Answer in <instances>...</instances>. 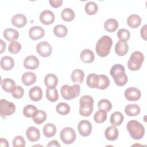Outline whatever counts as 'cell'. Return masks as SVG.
Returning <instances> with one entry per match:
<instances>
[{"instance_id": "36", "label": "cell", "mask_w": 147, "mask_h": 147, "mask_svg": "<svg viewBox=\"0 0 147 147\" xmlns=\"http://www.w3.org/2000/svg\"><path fill=\"white\" fill-rule=\"evenodd\" d=\"M68 33V29L67 27L63 25H57L53 28V33L58 37H64Z\"/></svg>"}, {"instance_id": "39", "label": "cell", "mask_w": 147, "mask_h": 147, "mask_svg": "<svg viewBox=\"0 0 147 147\" xmlns=\"http://www.w3.org/2000/svg\"><path fill=\"white\" fill-rule=\"evenodd\" d=\"M99 75V83L96 88L100 90H105L107 88L110 84V80L109 78L105 75Z\"/></svg>"}, {"instance_id": "21", "label": "cell", "mask_w": 147, "mask_h": 147, "mask_svg": "<svg viewBox=\"0 0 147 147\" xmlns=\"http://www.w3.org/2000/svg\"><path fill=\"white\" fill-rule=\"evenodd\" d=\"M44 82L47 88H55L58 84V78L53 74H48L44 77Z\"/></svg>"}, {"instance_id": "37", "label": "cell", "mask_w": 147, "mask_h": 147, "mask_svg": "<svg viewBox=\"0 0 147 147\" xmlns=\"http://www.w3.org/2000/svg\"><path fill=\"white\" fill-rule=\"evenodd\" d=\"M70 107L68 104L64 102L58 103L56 107V110L60 115H67L70 112Z\"/></svg>"}, {"instance_id": "20", "label": "cell", "mask_w": 147, "mask_h": 147, "mask_svg": "<svg viewBox=\"0 0 147 147\" xmlns=\"http://www.w3.org/2000/svg\"><path fill=\"white\" fill-rule=\"evenodd\" d=\"M118 130L116 126H110L107 127L105 131V136L107 140L109 141H114L118 137Z\"/></svg>"}, {"instance_id": "32", "label": "cell", "mask_w": 147, "mask_h": 147, "mask_svg": "<svg viewBox=\"0 0 147 147\" xmlns=\"http://www.w3.org/2000/svg\"><path fill=\"white\" fill-rule=\"evenodd\" d=\"M84 72L80 69H76L74 70L71 75V78L73 82L82 83L84 78Z\"/></svg>"}, {"instance_id": "34", "label": "cell", "mask_w": 147, "mask_h": 147, "mask_svg": "<svg viewBox=\"0 0 147 147\" xmlns=\"http://www.w3.org/2000/svg\"><path fill=\"white\" fill-rule=\"evenodd\" d=\"M46 98L48 100L52 102H56L59 99L57 90L55 88H47L45 92Z\"/></svg>"}, {"instance_id": "23", "label": "cell", "mask_w": 147, "mask_h": 147, "mask_svg": "<svg viewBox=\"0 0 147 147\" xmlns=\"http://www.w3.org/2000/svg\"><path fill=\"white\" fill-rule=\"evenodd\" d=\"M80 57L83 62L85 63H91L94 60L95 56L94 52L91 50L85 49L81 52Z\"/></svg>"}, {"instance_id": "7", "label": "cell", "mask_w": 147, "mask_h": 147, "mask_svg": "<svg viewBox=\"0 0 147 147\" xmlns=\"http://www.w3.org/2000/svg\"><path fill=\"white\" fill-rule=\"evenodd\" d=\"M60 137L62 142L65 144H71L76 140V135L75 130L71 127L63 128L60 134Z\"/></svg>"}, {"instance_id": "42", "label": "cell", "mask_w": 147, "mask_h": 147, "mask_svg": "<svg viewBox=\"0 0 147 147\" xmlns=\"http://www.w3.org/2000/svg\"><path fill=\"white\" fill-rule=\"evenodd\" d=\"M37 110V107L33 105H28L24 107L23 109V114L28 118L32 117L34 113Z\"/></svg>"}, {"instance_id": "47", "label": "cell", "mask_w": 147, "mask_h": 147, "mask_svg": "<svg viewBox=\"0 0 147 147\" xmlns=\"http://www.w3.org/2000/svg\"><path fill=\"white\" fill-rule=\"evenodd\" d=\"M49 3L51 6L55 8H57L61 6L63 3V1L62 0H49Z\"/></svg>"}, {"instance_id": "19", "label": "cell", "mask_w": 147, "mask_h": 147, "mask_svg": "<svg viewBox=\"0 0 147 147\" xmlns=\"http://www.w3.org/2000/svg\"><path fill=\"white\" fill-rule=\"evenodd\" d=\"M29 96L33 101H39L42 98V91L41 88L38 86H34L31 88L29 91Z\"/></svg>"}, {"instance_id": "1", "label": "cell", "mask_w": 147, "mask_h": 147, "mask_svg": "<svg viewBox=\"0 0 147 147\" xmlns=\"http://www.w3.org/2000/svg\"><path fill=\"white\" fill-rule=\"evenodd\" d=\"M110 73L117 86H123L126 84L128 78L125 74V67L122 65L114 64L110 69Z\"/></svg>"}, {"instance_id": "33", "label": "cell", "mask_w": 147, "mask_h": 147, "mask_svg": "<svg viewBox=\"0 0 147 147\" xmlns=\"http://www.w3.org/2000/svg\"><path fill=\"white\" fill-rule=\"evenodd\" d=\"M99 83V75L95 74H90L87 76L86 83L91 88H97Z\"/></svg>"}, {"instance_id": "9", "label": "cell", "mask_w": 147, "mask_h": 147, "mask_svg": "<svg viewBox=\"0 0 147 147\" xmlns=\"http://www.w3.org/2000/svg\"><path fill=\"white\" fill-rule=\"evenodd\" d=\"M36 49L37 52L43 57H49L52 52L51 45L45 41L38 42L36 45Z\"/></svg>"}, {"instance_id": "40", "label": "cell", "mask_w": 147, "mask_h": 147, "mask_svg": "<svg viewBox=\"0 0 147 147\" xmlns=\"http://www.w3.org/2000/svg\"><path fill=\"white\" fill-rule=\"evenodd\" d=\"M85 11L88 15H94L95 14L98 9V5L92 1L88 2L86 3L85 5Z\"/></svg>"}, {"instance_id": "38", "label": "cell", "mask_w": 147, "mask_h": 147, "mask_svg": "<svg viewBox=\"0 0 147 147\" xmlns=\"http://www.w3.org/2000/svg\"><path fill=\"white\" fill-rule=\"evenodd\" d=\"M107 117V112L103 110H99L94 115V119L97 123H101L104 122Z\"/></svg>"}, {"instance_id": "25", "label": "cell", "mask_w": 147, "mask_h": 147, "mask_svg": "<svg viewBox=\"0 0 147 147\" xmlns=\"http://www.w3.org/2000/svg\"><path fill=\"white\" fill-rule=\"evenodd\" d=\"M141 18L138 15L133 14L127 17V24L131 28H137L141 25Z\"/></svg>"}, {"instance_id": "24", "label": "cell", "mask_w": 147, "mask_h": 147, "mask_svg": "<svg viewBox=\"0 0 147 147\" xmlns=\"http://www.w3.org/2000/svg\"><path fill=\"white\" fill-rule=\"evenodd\" d=\"M125 111L126 114L128 116H137L140 113L141 109L137 104H129L126 106Z\"/></svg>"}, {"instance_id": "11", "label": "cell", "mask_w": 147, "mask_h": 147, "mask_svg": "<svg viewBox=\"0 0 147 147\" xmlns=\"http://www.w3.org/2000/svg\"><path fill=\"white\" fill-rule=\"evenodd\" d=\"M141 96V91L136 87H129L125 91V97L129 101H137Z\"/></svg>"}, {"instance_id": "27", "label": "cell", "mask_w": 147, "mask_h": 147, "mask_svg": "<svg viewBox=\"0 0 147 147\" xmlns=\"http://www.w3.org/2000/svg\"><path fill=\"white\" fill-rule=\"evenodd\" d=\"M1 86L2 89L6 92H11L15 88V82L10 78H5L1 81Z\"/></svg>"}, {"instance_id": "3", "label": "cell", "mask_w": 147, "mask_h": 147, "mask_svg": "<svg viewBox=\"0 0 147 147\" xmlns=\"http://www.w3.org/2000/svg\"><path fill=\"white\" fill-rule=\"evenodd\" d=\"M126 128L133 139L140 140L145 134L144 126L137 121L131 120L129 121L127 123Z\"/></svg>"}, {"instance_id": "12", "label": "cell", "mask_w": 147, "mask_h": 147, "mask_svg": "<svg viewBox=\"0 0 147 147\" xmlns=\"http://www.w3.org/2000/svg\"><path fill=\"white\" fill-rule=\"evenodd\" d=\"M39 18L42 24L48 25L52 24L54 22L55 17L52 11L49 10H44L40 13Z\"/></svg>"}, {"instance_id": "13", "label": "cell", "mask_w": 147, "mask_h": 147, "mask_svg": "<svg viewBox=\"0 0 147 147\" xmlns=\"http://www.w3.org/2000/svg\"><path fill=\"white\" fill-rule=\"evenodd\" d=\"M40 61L37 57L33 55H29L26 57L24 61V66L29 69H36L39 66Z\"/></svg>"}, {"instance_id": "45", "label": "cell", "mask_w": 147, "mask_h": 147, "mask_svg": "<svg viewBox=\"0 0 147 147\" xmlns=\"http://www.w3.org/2000/svg\"><path fill=\"white\" fill-rule=\"evenodd\" d=\"M11 93L13 98L16 99H21L24 96V90L21 86H17L15 87Z\"/></svg>"}, {"instance_id": "6", "label": "cell", "mask_w": 147, "mask_h": 147, "mask_svg": "<svg viewBox=\"0 0 147 147\" xmlns=\"http://www.w3.org/2000/svg\"><path fill=\"white\" fill-rule=\"evenodd\" d=\"M144 56L142 52L135 51L131 53L127 61V67L131 71H137L142 66Z\"/></svg>"}, {"instance_id": "17", "label": "cell", "mask_w": 147, "mask_h": 147, "mask_svg": "<svg viewBox=\"0 0 147 147\" xmlns=\"http://www.w3.org/2000/svg\"><path fill=\"white\" fill-rule=\"evenodd\" d=\"M26 136L30 141L35 142L40 139V132L37 127L30 126L27 129L26 131Z\"/></svg>"}, {"instance_id": "26", "label": "cell", "mask_w": 147, "mask_h": 147, "mask_svg": "<svg viewBox=\"0 0 147 147\" xmlns=\"http://www.w3.org/2000/svg\"><path fill=\"white\" fill-rule=\"evenodd\" d=\"M4 38L9 41H13L17 40L19 37V33L17 30L12 29V28H7L6 29L3 33Z\"/></svg>"}, {"instance_id": "30", "label": "cell", "mask_w": 147, "mask_h": 147, "mask_svg": "<svg viewBox=\"0 0 147 147\" xmlns=\"http://www.w3.org/2000/svg\"><path fill=\"white\" fill-rule=\"evenodd\" d=\"M32 119L35 123L40 125L46 120L47 114L43 110H37L32 116Z\"/></svg>"}, {"instance_id": "50", "label": "cell", "mask_w": 147, "mask_h": 147, "mask_svg": "<svg viewBox=\"0 0 147 147\" xmlns=\"http://www.w3.org/2000/svg\"><path fill=\"white\" fill-rule=\"evenodd\" d=\"M0 41H1V53H2L5 51L6 45V43L3 41L2 39H1Z\"/></svg>"}, {"instance_id": "44", "label": "cell", "mask_w": 147, "mask_h": 147, "mask_svg": "<svg viewBox=\"0 0 147 147\" xmlns=\"http://www.w3.org/2000/svg\"><path fill=\"white\" fill-rule=\"evenodd\" d=\"M117 37L120 40L126 41L130 38V33L126 29H121L117 32Z\"/></svg>"}, {"instance_id": "29", "label": "cell", "mask_w": 147, "mask_h": 147, "mask_svg": "<svg viewBox=\"0 0 147 147\" xmlns=\"http://www.w3.org/2000/svg\"><path fill=\"white\" fill-rule=\"evenodd\" d=\"M118 27V22L114 18H109L104 23L105 29L109 32H115Z\"/></svg>"}, {"instance_id": "18", "label": "cell", "mask_w": 147, "mask_h": 147, "mask_svg": "<svg viewBox=\"0 0 147 147\" xmlns=\"http://www.w3.org/2000/svg\"><path fill=\"white\" fill-rule=\"evenodd\" d=\"M36 75L32 72H26L22 74L21 80L23 84L26 86H29L33 84L36 81Z\"/></svg>"}, {"instance_id": "48", "label": "cell", "mask_w": 147, "mask_h": 147, "mask_svg": "<svg viewBox=\"0 0 147 147\" xmlns=\"http://www.w3.org/2000/svg\"><path fill=\"white\" fill-rule=\"evenodd\" d=\"M140 34L141 37L145 40H146V25H145L140 30Z\"/></svg>"}, {"instance_id": "46", "label": "cell", "mask_w": 147, "mask_h": 147, "mask_svg": "<svg viewBox=\"0 0 147 147\" xmlns=\"http://www.w3.org/2000/svg\"><path fill=\"white\" fill-rule=\"evenodd\" d=\"M13 146L14 147H25V141L21 136H17L13 140Z\"/></svg>"}, {"instance_id": "16", "label": "cell", "mask_w": 147, "mask_h": 147, "mask_svg": "<svg viewBox=\"0 0 147 147\" xmlns=\"http://www.w3.org/2000/svg\"><path fill=\"white\" fill-rule=\"evenodd\" d=\"M129 50V45L126 41L119 40L115 45V52L119 56L125 55Z\"/></svg>"}, {"instance_id": "22", "label": "cell", "mask_w": 147, "mask_h": 147, "mask_svg": "<svg viewBox=\"0 0 147 147\" xmlns=\"http://www.w3.org/2000/svg\"><path fill=\"white\" fill-rule=\"evenodd\" d=\"M1 67L6 71L11 69L14 66V61L13 59L9 56H5L1 58Z\"/></svg>"}, {"instance_id": "31", "label": "cell", "mask_w": 147, "mask_h": 147, "mask_svg": "<svg viewBox=\"0 0 147 147\" xmlns=\"http://www.w3.org/2000/svg\"><path fill=\"white\" fill-rule=\"evenodd\" d=\"M43 133L46 137H52L54 136L56 133V127L52 123H48L43 127Z\"/></svg>"}, {"instance_id": "14", "label": "cell", "mask_w": 147, "mask_h": 147, "mask_svg": "<svg viewBox=\"0 0 147 147\" xmlns=\"http://www.w3.org/2000/svg\"><path fill=\"white\" fill-rule=\"evenodd\" d=\"M44 34V29L40 26H33L29 30V36L33 40H37L42 38Z\"/></svg>"}, {"instance_id": "43", "label": "cell", "mask_w": 147, "mask_h": 147, "mask_svg": "<svg viewBox=\"0 0 147 147\" xmlns=\"http://www.w3.org/2000/svg\"><path fill=\"white\" fill-rule=\"evenodd\" d=\"M21 49V44L16 41H11L8 47L9 51L13 54L18 53Z\"/></svg>"}, {"instance_id": "10", "label": "cell", "mask_w": 147, "mask_h": 147, "mask_svg": "<svg viewBox=\"0 0 147 147\" xmlns=\"http://www.w3.org/2000/svg\"><path fill=\"white\" fill-rule=\"evenodd\" d=\"M92 125L87 120H82L78 125V130L79 134L83 137H87L92 131Z\"/></svg>"}, {"instance_id": "41", "label": "cell", "mask_w": 147, "mask_h": 147, "mask_svg": "<svg viewBox=\"0 0 147 147\" xmlns=\"http://www.w3.org/2000/svg\"><path fill=\"white\" fill-rule=\"evenodd\" d=\"M98 107L99 110H103L106 112H109L112 108V104L108 99H102L99 101Z\"/></svg>"}, {"instance_id": "51", "label": "cell", "mask_w": 147, "mask_h": 147, "mask_svg": "<svg viewBox=\"0 0 147 147\" xmlns=\"http://www.w3.org/2000/svg\"><path fill=\"white\" fill-rule=\"evenodd\" d=\"M0 143H1V146H9V144L8 141L3 138H1L0 140Z\"/></svg>"}, {"instance_id": "4", "label": "cell", "mask_w": 147, "mask_h": 147, "mask_svg": "<svg viewBox=\"0 0 147 147\" xmlns=\"http://www.w3.org/2000/svg\"><path fill=\"white\" fill-rule=\"evenodd\" d=\"M79 105L80 115L83 117H88L93 111L94 99L90 95H83L80 98Z\"/></svg>"}, {"instance_id": "35", "label": "cell", "mask_w": 147, "mask_h": 147, "mask_svg": "<svg viewBox=\"0 0 147 147\" xmlns=\"http://www.w3.org/2000/svg\"><path fill=\"white\" fill-rule=\"evenodd\" d=\"M61 17L65 21H71L75 18V12L71 8L66 7L62 10L61 13Z\"/></svg>"}, {"instance_id": "5", "label": "cell", "mask_w": 147, "mask_h": 147, "mask_svg": "<svg viewBox=\"0 0 147 147\" xmlns=\"http://www.w3.org/2000/svg\"><path fill=\"white\" fill-rule=\"evenodd\" d=\"M61 95L64 99L71 100L78 97L80 94V87L79 84L68 86L63 85L60 90Z\"/></svg>"}, {"instance_id": "2", "label": "cell", "mask_w": 147, "mask_h": 147, "mask_svg": "<svg viewBox=\"0 0 147 147\" xmlns=\"http://www.w3.org/2000/svg\"><path fill=\"white\" fill-rule=\"evenodd\" d=\"M112 45V38L109 36H103L98 40L96 44L95 51L97 55L103 57L107 56L110 52Z\"/></svg>"}, {"instance_id": "28", "label": "cell", "mask_w": 147, "mask_h": 147, "mask_svg": "<svg viewBox=\"0 0 147 147\" xmlns=\"http://www.w3.org/2000/svg\"><path fill=\"white\" fill-rule=\"evenodd\" d=\"M123 115L119 111H115L111 114L110 118V123L114 126H118L122 124L123 121Z\"/></svg>"}, {"instance_id": "49", "label": "cell", "mask_w": 147, "mask_h": 147, "mask_svg": "<svg viewBox=\"0 0 147 147\" xmlns=\"http://www.w3.org/2000/svg\"><path fill=\"white\" fill-rule=\"evenodd\" d=\"M47 146H59V147L60 146V145L57 140H52L48 144Z\"/></svg>"}, {"instance_id": "15", "label": "cell", "mask_w": 147, "mask_h": 147, "mask_svg": "<svg viewBox=\"0 0 147 147\" xmlns=\"http://www.w3.org/2000/svg\"><path fill=\"white\" fill-rule=\"evenodd\" d=\"M11 22L13 25L18 28L24 27L27 22V19L25 15L19 13L14 15L11 20Z\"/></svg>"}, {"instance_id": "8", "label": "cell", "mask_w": 147, "mask_h": 147, "mask_svg": "<svg viewBox=\"0 0 147 147\" xmlns=\"http://www.w3.org/2000/svg\"><path fill=\"white\" fill-rule=\"evenodd\" d=\"M16 106L14 104L5 99L0 100V112L2 117L10 116L16 111Z\"/></svg>"}]
</instances>
